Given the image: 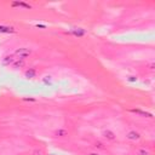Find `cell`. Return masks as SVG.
<instances>
[{"instance_id":"obj_1","label":"cell","mask_w":155,"mask_h":155,"mask_svg":"<svg viewBox=\"0 0 155 155\" xmlns=\"http://www.w3.org/2000/svg\"><path fill=\"white\" fill-rule=\"evenodd\" d=\"M127 138L131 139V141H136V139L139 138V133L136 132V131H130V132L127 133Z\"/></svg>"},{"instance_id":"obj_2","label":"cell","mask_w":155,"mask_h":155,"mask_svg":"<svg viewBox=\"0 0 155 155\" xmlns=\"http://www.w3.org/2000/svg\"><path fill=\"white\" fill-rule=\"evenodd\" d=\"M103 134H104V138H107L108 141H114L115 139V134L112 131H105Z\"/></svg>"},{"instance_id":"obj_3","label":"cell","mask_w":155,"mask_h":155,"mask_svg":"<svg viewBox=\"0 0 155 155\" xmlns=\"http://www.w3.org/2000/svg\"><path fill=\"white\" fill-rule=\"evenodd\" d=\"M139 154H141V155H149V153H148V152H145V150L143 149L142 152H139Z\"/></svg>"},{"instance_id":"obj_4","label":"cell","mask_w":155,"mask_h":155,"mask_svg":"<svg viewBox=\"0 0 155 155\" xmlns=\"http://www.w3.org/2000/svg\"><path fill=\"white\" fill-rule=\"evenodd\" d=\"M89 155H99V154H98V153H90Z\"/></svg>"}]
</instances>
